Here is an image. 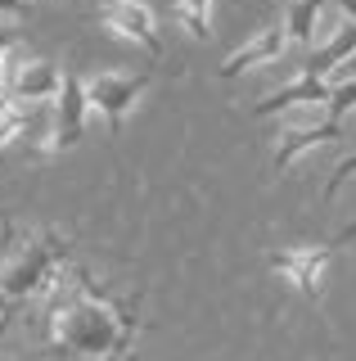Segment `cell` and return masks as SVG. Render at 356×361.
Returning <instances> with one entry per match:
<instances>
[{"mask_svg":"<svg viewBox=\"0 0 356 361\" xmlns=\"http://www.w3.org/2000/svg\"><path fill=\"white\" fill-rule=\"evenodd\" d=\"M72 240L54 226H14L0 212V330L23 302H46L72 280Z\"/></svg>","mask_w":356,"mask_h":361,"instance_id":"obj_2","label":"cell"},{"mask_svg":"<svg viewBox=\"0 0 356 361\" xmlns=\"http://www.w3.org/2000/svg\"><path fill=\"white\" fill-rule=\"evenodd\" d=\"M9 45H18V32H14V27H5V23H0V50H9Z\"/></svg>","mask_w":356,"mask_h":361,"instance_id":"obj_20","label":"cell"},{"mask_svg":"<svg viewBox=\"0 0 356 361\" xmlns=\"http://www.w3.org/2000/svg\"><path fill=\"white\" fill-rule=\"evenodd\" d=\"M333 95V86L325 82V77H311V73H298L293 82H284L280 90H271V95H262L258 104H253V118H271V113L280 109H293V104H311V109H325Z\"/></svg>","mask_w":356,"mask_h":361,"instance_id":"obj_9","label":"cell"},{"mask_svg":"<svg viewBox=\"0 0 356 361\" xmlns=\"http://www.w3.org/2000/svg\"><path fill=\"white\" fill-rule=\"evenodd\" d=\"M149 90V73H95L91 82H86V95H91V113L108 122V131H122V122H127V113L136 109V99Z\"/></svg>","mask_w":356,"mask_h":361,"instance_id":"obj_4","label":"cell"},{"mask_svg":"<svg viewBox=\"0 0 356 361\" xmlns=\"http://www.w3.org/2000/svg\"><path fill=\"white\" fill-rule=\"evenodd\" d=\"M338 82H356V54H352V59H348V63L338 68V73L329 77V86H338Z\"/></svg>","mask_w":356,"mask_h":361,"instance_id":"obj_18","label":"cell"},{"mask_svg":"<svg viewBox=\"0 0 356 361\" xmlns=\"http://www.w3.org/2000/svg\"><path fill=\"white\" fill-rule=\"evenodd\" d=\"M356 109V82H338L333 86V95H329V104H325V118H348V113Z\"/></svg>","mask_w":356,"mask_h":361,"instance_id":"obj_16","label":"cell"},{"mask_svg":"<svg viewBox=\"0 0 356 361\" xmlns=\"http://www.w3.org/2000/svg\"><path fill=\"white\" fill-rule=\"evenodd\" d=\"M325 18V0H293L284 9V27H288V41L298 45H311L316 50V27Z\"/></svg>","mask_w":356,"mask_h":361,"instance_id":"obj_12","label":"cell"},{"mask_svg":"<svg viewBox=\"0 0 356 361\" xmlns=\"http://www.w3.org/2000/svg\"><path fill=\"white\" fill-rule=\"evenodd\" d=\"M338 135H343V122L338 118H320V122H307V127H288L280 140H275L271 167H275V172H288L303 154L320 149V145H329V140H338Z\"/></svg>","mask_w":356,"mask_h":361,"instance_id":"obj_8","label":"cell"},{"mask_svg":"<svg viewBox=\"0 0 356 361\" xmlns=\"http://www.w3.org/2000/svg\"><path fill=\"white\" fill-rule=\"evenodd\" d=\"M23 14H27L23 0H0V18H23Z\"/></svg>","mask_w":356,"mask_h":361,"instance_id":"obj_19","label":"cell"},{"mask_svg":"<svg viewBox=\"0 0 356 361\" xmlns=\"http://www.w3.org/2000/svg\"><path fill=\"white\" fill-rule=\"evenodd\" d=\"M352 54H356V23H352V18H338V27H333L329 37L320 41L311 54H307L303 73H311V77H325V82H329V77L338 73V68L348 63Z\"/></svg>","mask_w":356,"mask_h":361,"instance_id":"obj_10","label":"cell"},{"mask_svg":"<svg viewBox=\"0 0 356 361\" xmlns=\"http://www.w3.org/2000/svg\"><path fill=\"white\" fill-rule=\"evenodd\" d=\"M172 18H176V27H185L194 41H212V0H176Z\"/></svg>","mask_w":356,"mask_h":361,"instance_id":"obj_13","label":"cell"},{"mask_svg":"<svg viewBox=\"0 0 356 361\" xmlns=\"http://www.w3.org/2000/svg\"><path fill=\"white\" fill-rule=\"evenodd\" d=\"M333 262V244H288V248H271L266 253V271L293 285L307 302L325 298V271Z\"/></svg>","mask_w":356,"mask_h":361,"instance_id":"obj_3","label":"cell"},{"mask_svg":"<svg viewBox=\"0 0 356 361\" xmlns=\"http://www.w3.org/2000/svg\"><path fill=\"white\" fill-rule=\"evenodd\" d=\"M27 127H32V104H23L18 95H5L0 99V149L14 145Z\"/></svg>","mask_w":356,"mask_h":361,"instance_id":"obj_14","label":"cell"},{"mask_svg":"<svg viewBox=\"0 0 356 361\" xmlns=\"http://www.w3.org/2000/svg\"><path fill=\"white\" fill-rule=\"evenodd\" d=\"M140 334V293H108L86 267L46 298V348L63 361H131Z\"/></svg>","mask_w":356,"mask_h":361,"instance_id":"obj_1","label":"cell"},{"mask_svg":"<svg viewBox=\"0 0 356 361\" xmlns=\"http://www.w3.org/2000/svg\"><path fill=\"white\" fill-rule=\"evenodd\" d=\"M86 122H91V95H86V77H77L63 68V90L54 99V127L41 145V154H63L72 149L86 135Z\"/></svg>","mask_w":356,"mask_h":361,"instance_id":"obj_5","label":"cell"},{"mask_svg":"<svg viewBox=\"0 0 356 361\" xmlns=\"http://www.w3.org/2000/svg\"><path fill=\"white\" fill-rule=\"evenodd\" d=\"M348 176H356V149L343 154L338 163H333V172H329V180H325V199H338V190L348 185Z\"/></svg>","mask_w":356,"mask_h":361,"instance_id":"obj_17","label":"cell"},{"mask_svg":"<svg viewBox=\"0 0 356 361\" xmlns=\"http://www.w3.org/2000/svg\"><path fill=\"white\" fill-rule=\"evenodd\" d=\"M23 50L18 45H9V50H0V99L5 95H14V77H18V68H23Z\"/></svg>","mask_w":356,"mask_h":361,"instance_id":"obj_15","label":"cell"},{"mask_svg":"<svg viewBox=\"0 0 356 361\" xmlns=\"http://www.w3.org/2000/svg\"><path fill=\"white\" fill-rule=\"evenodd\" d=\"M63 90V68L50 59H27L14 77V95L23 104H54Z\"/></svg>","mask_w":356,"mask_h":361,"instance_id":"obj_11","label":"cell"},{"mask_svg":"<svg viewBox=\"0 0 356 361\" xmlns=\"http://www.w3.org/2000/svg\"><path fill=\"white\" fill-rule=\"evenodd\" d=\"M284 50H288V27H284V18H271L262 32H253V37L243 41L239 50H230L226 59H221L217 77H243V73H253V68L280 63Z\"/></svg>","mask_w":356,"mask_h":361,"instance_id":"obj_7","label":"cell"},{"mask_svg":"<svg viewBox=\"0 0 356 361\" xmlns=\"http://www.w3.org/2000/svg\"><path fill=\"white\" fill-rule=\"evenodd\" d=\"M99 23H104L113 37L140 45L149 59H163V37H158V14H153L144 0H104L99 5Z\"/></svg>","mask_w":356,"mask_h":361,"instance_id":"obj_6","label":"cell"},{"mask_svg":"<svg viewBox=\"0 0 356 361\" xmlns=\"http://www.w3.org/2000/svg\"><path fill=\"white\" fill-rule=\"evenodd\" d=\"M333 5H338V14H343V18H352V23H356V0H333Z\"/></svg>","mask_w":356,"mask_h":361,"instance_id":"obj_21","label":"cell"}]
</instances>
